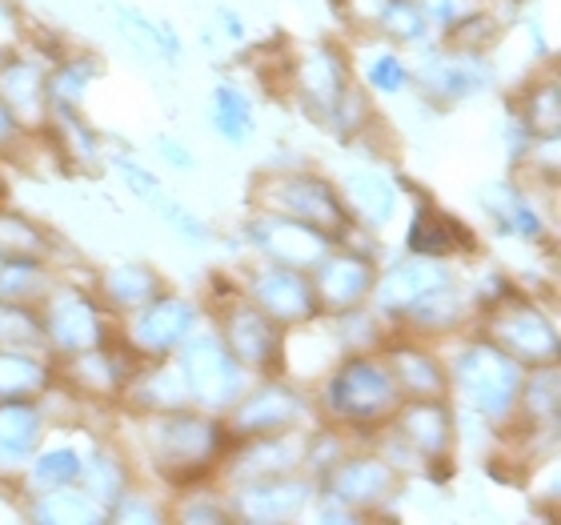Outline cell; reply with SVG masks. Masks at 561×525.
<instances>
[{
    "mask_svg": "<svg viewBox=\"0 0 561 525\" xmlns=\"http://www.w3.org/2000/svg\"><path fill=\"white\" fill-rule=\"evenodd\" d=\"M213 109H221L229 117L253 125V105H249V96L241 93L237 84H217V89H213Z\"/></svg>",
    "mask_w": 561,
    "mask_h": 525,
    "instance_id": "6da1fadb",
    "label": "cell"
},
{
    "mask_svg": "<svg viewBox=\"0 0 561 525\" xmlns=\"http://www.w3.org/2000/svg\"><path fill=\"white\" fill-rule=\"evenodd\" d=\"M369 77H374V84H377V89H386V93H398L401 81H405V72H401L398 57H381L374 65V72H369Z\"/></svg>",
    "mask_w": 561,
    "mask_h": 525,
    "instance_id": "7a4b0ae2",
    "label": "cell"
},
{
    "mask_svg": "<svg viewBox=\"0 0 561 525\" xmlns=\"http://www.w3.org/2000/svg\"><path fill=\"white\" fill-rule=\"evenodd\" d=\"M161 157L169 164H176V169H193V152H185L176 140H169V137H161Z\"/></svg>",
    "mask_w": 561,
    "mask_h": 525,
    "instance_id": "3957f363",
    "label": "cell"
},
{
    "mask_svg": "<svg viewBox=\"0 0 561 525\" xmlns=\"http://www.w3.org/2000/svg\"><path fill=\"white\" fill-rule=\"evenodd\" d=\"M169 217H173L176 229H185L188 237H205V225H197V221H193V217H188V213H185V217H181V209H169Z\"/></svg>",
    "mask_w": 561,
    "mask_h": 525,
    "instance_id": "277c9868",
    "label": "cell"
},
{
    "mask_svg": "<svg viewBox=\"0 0 561 525\" xmlns=\"http://www.w3.org/2000/svg\"><path fill=\"white\" fill-rule=\"evenodd\" d=\"M221 21H225V33L233 36V41H241V36H245V24H241V16H237L233 9H221Z\"/></svg>",
    "mask_w": 561,
    "mask_h": 525,
    "instance_id": "5b68a950",
    "label": "cell"
}]
</instances>
